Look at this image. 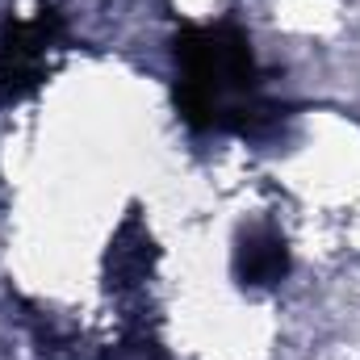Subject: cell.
<instances>
[{"label":"cell","mask_w":360,"mask_h":360,"mask_svg":"<svg viewBox=\"0 0 360 360\" xmlns=\"http://www.w3.org/2000/svg\"><path fill=\"white\" fill-rule=\"evenodd\" d=\"M176 63V109L193 130H226L231 109L256 92V76H260L252 42L235 25L180 30Z\"/></svg>","instance_id":"6da1fadb"},{"label":"cell","mask_w":360,"mask_h":360,"mask_svg":"<svg viewBox=\"0 0 360 360\" xmlns=\"http://www.w3.org/2000/svg\"><path fill=\"white\" fill-rule=\"evenodd\" d=\"M59 46V21L51 13L13 21L0 38V101H21L42 84L46 55Z\"/></svg>","instance_id":"7a4b0ae2"},{"label":"cell","mask_w":360,"mask_h":360,"mask_svg":"<svg viewBox=\"0 0 360 360\" xmlns=\"http://www.w3.org/2000/svg\"><path fill=\"white\" fill-rule=\"evenodd\" d=\"M289 272V243L272 226H256L235 248V276L252 289H269Z\"/></svg>","instance_id":"3957f363"}]
</instances>
